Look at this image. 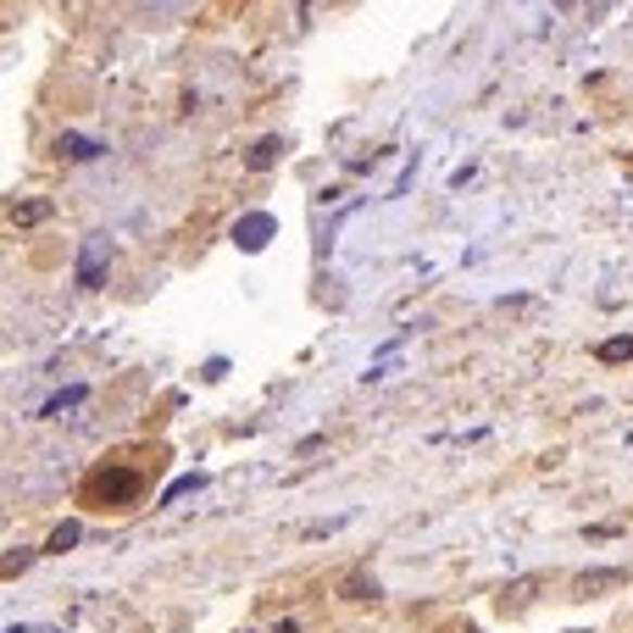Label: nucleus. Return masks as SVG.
I'll list each match as a JSON object with an SVG mask.
<instances>
[{
	"mask_svg": "<svg viewBox=\"0 0 633 633\" xmlns=\"http://www.w3.org/2000/svg\"><path fill=\"white\" fill-rule=\"evenodd\" d=\"M622 583H628L622 567H590V572L572 578V600H595V595H606V590H622Z\"/></svg>",
	"mask_w": 633,
	"mask_h": 633,
	"instance_id": "f03ea898",
	"label": "nucleus"
},
{
	"mask_svg": "<svg viewBox=\"0 0 633 633\" xmlns=\"http://www.w3.org/2000/svg\"><path fill=\"white\" fill-rule=\"evenodd\" d=\"M345 600H378V578L351 572V578H345Z\"/></svg>",
	"mask_w": 633,
	"mask_h": 633,
	"instance_id": "6e6552de",
	"label": "nucleus"
},
{
	"mask_svg": "<svg viewBox=\"0 0 633 633\" xmlns=\"http://www.w3.org/2000/svg\"><path fill=\"white\" fill-rule=\"evenodd\" d=\"M201 483H206L201 472H189V478H178V483H173V490L162 495V506H173V501H183V495H194V490H201Z\"/></svg>",
	"mask_w": 633,
	"mask_h": 633,
	"instance_id": "9b49d317",
	"label": "nucleus"
},
{
	"mask_svg": "<svg viewBox=\"0 0 633 633\" xmlns=\"http://www.w3.org/2000/svg\"><path fill=\"white\" fill-rule=\"evenodd\" d=\"M78 533H84L78 522H62V528L51 533V545H45V550H51V556H62V550H73V545H78Z\"/></svg>",
	"mask_w": 633,
	"mask_h": 633,
	"instance_id": "9d476101",
	"label": "nucleus"
},
{
	"mask_svg": "<svg viewBox=\"0 0 633 633\" xmlns=\"http://www.w3.org/2000/svg\"><path fill=\"white\" fill-rule=\"evenodd\" d=\"M45 217H51V201H17L12 206V223H23V228L28 223H45Z\"/></svg>",
	"mask_w": 633,
	"mask_h": 633,
	"instance_id": "1a4fd4ad",
	"label": "nucleus"
},
{
	"mask_svg": "<svg viewBox=\"0 0 633 633\" xmlns=\"http://www.w3.org/2000/svg\"><path fill=\"white\" fill-rule=\"evenodd\" d=\"M273 233H278V223H273L267 212H251V217H239V223H233V245L256 256V251H267V239H273Z\"/></svg>",
	"mask_w": 633,
	"mask_h": 633,
	"instance_id": "7ed1b4c3",
	"label": "nucleus"
},
{
	"mask_svg": "<svg viewBox=\"0 0 633 633\" xmlns=\"http://www.w3.org/2000/svg\"><path fill=\"white\" fill-rule=\"evenodd\" d=\"M106 267H112V239H106V233H89L84 251H78V273H73L78 289H101Z\"/></svg>",
	"mask_w": 633,
	"mask_h": 633,
	"instance_id": "f257e3e1",
	"label": "nucleus"
},
{
	"mask_svg": "<svg viewBox=\"0 0 633 633\" xmlns=\"http://www.w3.org/2000/svg\"><path fill=\"white\" fill-rule=\"evenodd\" d=\"M540 590H545V578H540V572H528V578L506 583V590L495 595V611H501V617H517V611L533 606V595H540Z\"/></svg>",
	"mask_w": 633,
	"mask_h": 633,
	"instance_id": "20e7f679",
	"label": "nucleus"
},
{
	"mask_svg": "<svg viewBox=\"0 0 633 633\" xmlns=\"http://www.w3.org/2000/svg\"><path fill=\"white\" fill-rule=\"evenodd\" d=\"M56 156H67V162H94V156H106V144H101V139H84V134H56Z\"/></svg>",
	"mask_w": 633,
	"mask_h": 633,
	"instance_id": "423d86ee",
	"label": "nucleus"
},
{
	"mask_svg": "<svg viewBox=\"0 0 633 633\" xmlns=\"http://www.w3.org/2000/svg\"><path fill=\"white\" fill-rule=\"evenodd\" d=\"M283 151H289V139H283V134H267V139H256V144H251L245 167H251V173H267V167H278V162H283Z\"/></svg>",
	"mask_w": 633,
	"mask_h": 633,
	"instance_id": "39448f33",
	"label": "nucleus"
},
{
	"mask_svg": "<svg viewBox=\"0 0 633 633\" xmlns=\"http://www.w3.org/2000/svg\"><path fill=\"white\" fill-rule=\"evenodd\" d=\"M606 367H622V362H633V333H617V339H606V345L595 351Z\"/></svg>",
	"mask_w": 633,
	"mask_h": 633,
	"instance_id": "0eeeda50",
	"label": "nucleus"
}]
</instances>
